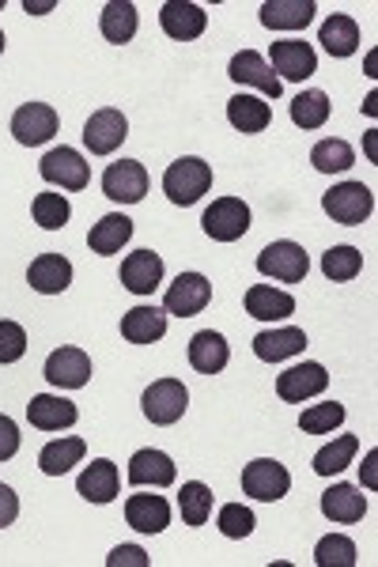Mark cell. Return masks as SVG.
<instances>
[{"instance_id": "cell-50", "label": "cell", "mask_w": 378, "mask_h": 567, "mask_svg": "<svg viewBox=\"0 0 378 567\" xmlns=\"http://www.w3.org/2000/svg\"><path fill=\"white\" fill-rule=\"evenodd\" d=\"M0 8H4V0H0Z\"/></svg>"}, {"instance_id": "cell-46", "label": "cell", "mask_w": 378, "mask_h": 567, "mask_svg": "<svg viewBox=\"0 0 378 567\" xmlns=\"http://www.w3.org/2000/svg\"><path fill=\"white\" fill-rule=\"evenodd\" d=\"M15 519H20V496H15L8 485H0V530L12 526Z\"/></svg>"}, {"instance_id": "cell-15", "label": "cell", "mask_w": 378, "mask_h": 567, "mask_svg": "<svg viewBox=\"0 0 378 567\" xmlns=\"http://www.w3.org/2000/svg\"><path fill=\"white\" fill-rule=\"evenodd\" d=\"M159 23L175 42H193L209 27V12L201 4H189V0H167L159 8Z\"/></svg>"}, {"instance_id": "cell-28", "label": "cell", "mask_w": 378, "mask_h": 567, "mask_svg": "<svg viewBox=\"0 0 378 567\" xmlns=\"http://www.w3.org/2000/svg\"><path fill=\"white\" fill-rule=\"evenodd\" d=\"M129 238H133V220H129L125 212H110V216H102V220L91 227L88 246H91V254L110 257V254L122 251Z\"/></svg>"}, {"instance_id": "cell-34", "label": "cell", "mask_w": 378, "mask_h": 567, "mask_svg": "<svg viewBox=\"0 0 378 567\" xmlns=\"http://www.w3.org/2000/svg\"><path fill=\"white\" fill-rule=\"evenodd\" d=\"M178 511H182L186 526H204L212 519V488L201 480H186L182 492H178Z\"/></svg>"}, {"instance_id": "cell-25", "label": "cell", "mask_w": 378, "mask_h": 567, "mask_svg": "<svg viewBox=\"0 0 378 567\" xmlns=\"http://www.w3.org/2000/svg\"><path fill=\"white\" fill-rule=\"evenodd\" d=\"M246 314L257 322H284L288 314H296V299L288 291L273 288V284H254L246 291Z\"/></svg>"}, {"instance_id": "cell-40", "label": "cell", "mask_w": 378, "mask_h": 567, "mask_svg": "<svg viewBox=\"0 0 378 567\" xmlns=\"http://www.w3.org/2000/svg\"><path fill=\"white\" fill-rule=\"evenodd\" d=\"M31 209H34V223L46 231H62L68 216H73V204H68L62 193H38Z\"/></svg>"}, {"instance_id": "cell-43", "label": "cell", "mask_w": 378, "mask_h": 567, "mask_svg": "<svg viewBox=\"0 0 378 567\" xmlns=\"http://www.w3.org/2000/svg\"><path fill=\"white\" fill-rule=\"evenodd\" d=\"M27 352V333L20 322H0V364H15Z\"/></svg>"}, {"instance_id": "cell-30", "label": "cell", "mask_w": 378, "mask_h": 567, "mask_svg": "<svg viewBox=\"0 0 378 567\" xmlns=\"http://www.w3.org/2000/svg\"><path fill=\"white\" fill-rule=\"evenodd\" d=\"M227 122L238 129V133H265L273 122V110L265 99H257V94H235V99L227 102Z\"/></svg>"}, {"instance_id": "cell-29", "label": "cell", "mask_w": 378, "mask_h": 567, "mask_svg": "<svg viewBox=\"0 0 378 567\" xmlns=\"http://www.w3.org/2000/svg\"><path fill=\"white\" fill-rule=\"evenodd\" d=\"M84 454H88V443L76 440V435H62V440L46 443L38 454V469L46 472V477H65L73 466H80Z\"/></svg>"}, {"instance_id": "cell-2", "label": "cell", "mask_w": 378, "mask_h": 567, "mask_svg": "<svg viewBox=\"0 0 378 567\" xmlns=\"http://www.w3.org/2000/svg\"><path fill=\"white\" fill-rule=\"evenodd\" d=\"M257 273L280 280V284H299L307 273H311V257H307V251L299 243L280 238V243H269L262 254H257Z\"/></svg>"}, {"instance_id": "cell-45", "label": "cell", "mask_w": 378, "mask_h": 567, "mask_svg": "<svg viewBox=\"0 0 378 567\" xmlns=\"http://www.w3.org/2000/svg\"><path fill=\"white\" fill-rule=\"evenodd\" d=\"M122 564L148 567V556H144V548H136V545H122V548H114V553L107 556V567H122Z\"/></svg>"}, {"instance_id": "cell-24", "label": "cell", "mask_w": 378, "mask_h": 567, "mask_svg": "<svg viewBox=\"0 0 378 567\" xmlns=\"http://www.w3.org/2000/svg\"><path fill=\"white\" fill-rule=\"evenodd\" d=\"M318 4L314 0H265L262 23L269 31H303L314 20Z\"/></svg>"}, {"instance_id": "cell-17", "label": "cell", "mask_w": 378, "mask_h": 567, "mask_svg": "<svg viewBox=\"0 0 378 567\" xmlns=\"http://www.w3.org/2000/svg\"><path fill=\"white\" fill-rule=\"evenodd\" d=\"M330 386V375H325L322 364H299V367H288L284 375H277V393L284 401H307V398H318L325 393Z\"/></svg>"}, {"instance_id": "cell-38", "label": "cell", "mask_w": 378, "mask_h": 567, "mask_svg": "<svg viewBox=\"0 0 378 567\" xmlns=\"http://www.w3.org/2000/svg\"><path fill=\"white\" fill-rule=\"evenodd\" d=\"M359 269H364V254H359L356 246H330V251L322 254V273L337 284L359 277Z\"/></svg>"}, {"instance_id": "cell-39", "label": "cell", "mask_w": 378, "mask_h": 567, "mask_svg": "<svg viewBox=\"0 0 378 567\" xmlns=\"http://www.w3.org/2000/svg\"><path fill=\"white\" fill-rule=\"evenodd\" d=\"M341 424H345V405L341 401H322V405H311L299 416V427L307 435H330Z\"/></svg>"}, {"instance_id": "cell-23", "label": "cell", "mask_w": 378, "mask_h": 567, "mask_svg": "<svg viewBox=\"0 0 378 567\" xmlns=\"http://www.w3.org/2000/svg\"><path fill=\"white\" fill-rule=\"evenodd\" d=\"M307 348V333L296 330V325H284V330H265L254 337V356L265 359V364H280V359H291Z\"/></svg>"}, {"instance_id": "cell-32", "label": "cell", "mask_w": 378, "mask_h": 567, "mask_svg": "<svg viewBox=\"0 0 378 567\" xmlns=\"http://www.w3.org/2000/svg\"><path fill=\"white\" fill-rule=\"evenodd\" d=\"M102 38L114 42V46H125V42H133L136 27H141V15H136V4H129V0H110L107 8H102Z\"/></svg>"}, {"instance_id": "cell-48", "label": "cell", "mask_w": 378, "mask_h": 567, "mask_svg": "<svg viewBox=\"0 0 378 567\" xmlns=\"http://www.w3.org/2000/svg\"><path fill=\"white\" fill-rule=\"evenodd\" d=\"M23 8H27V12H34V15H42V12H49V8H54V0H23Z\"/></svg>"}, {"instance_id": "cell-31", "label": "cell", "mask_w": 378, "mask_h": 567, "mask_svg": "<svg viewBox=\"0 0 378 567\" xmlns=\"http://www.w3.org/2000/svg\"><path fill=\"white\" fill-rule=\"evenodd\" d=\"M318 42L330 57H352L359 49V27L352 15H330L318 31Z\"/></svg>"}, {"instance_id": "cell-37", "label": "cell", "mask_w": 378, "mask_h": 567, "mask_svg": "<svg viewBox=\"0 0 378 567\" xmlns=\"http://www.w3.org/2000/svg\"><path fill=\"white\" fill-rule=\"evenodd\" d=\"M311 163L322 175H341V170H348L352 163H356V152H352L348 141H337V136H330V141H318L314 152H311Z\"/></svg>"}, {"instance_id": "cell-10", "label": "cell", "mask_w": 378, "mask_h": 567, "mask_svg": "<svg viewBox=\"0 0 378 567\" xmlns=\"http://www.w3.org/2000/svg\"><path fill=\"white\" fill-rule=\"evenodd\" d=\"M38 170H42V178H46L49 186H62V189H84L91 182V167L84 163V156L76 148H54V152H46L38 163Z\"/></svg>"}, {"instance_id": "cell-41", "label": "cell", "mask_w": 378, "mask_h": 567, "mask_svg": "<svg viewBox=\"0 0 378 567\" xmlns=\"http://www.w3.org/2000/svg\"><path fill=\"white\" fill-rule=\"evenodd\" d=\"M314 564L318 567H356V545H352L345 534L322 537L314 548Z\"/></svg>"}, {"instance_id": "cell-42", "label": "cell", "mask_w": 378, "mask_h": 567, "mask_svg": "<svg viewBox=\"0 0 378 567\" xmlns=\"http://www.w3.org/2000/svg\"><path fill=\"white\" fill-rule=\"evenodd\" d=\"M220 534L231 541H243L254 534V511L243 503H227L220 507Z\"/></svg>"}, {"instance_id": "cell-11", "label": "cell", "mask_w": 378, "mask_h": 567, "mask_svg": "<svg viewBox=\"0 0 378 567\" xmlns=\"http://www.w3.org/2000/svg\"><path fill=\"white\" fill-rule=\"evenodd\" d=\"M91 378V356L84 348H57L49 352L46 359V382L57 386V390H80V386H88Z\"/></svg>"}, {"instance_id": "cell-18", "label": "cell", "mask_w": 378, "mask_h": 567, "mask_svg": "<svg viewBox=\"0 0 378 567\" xmlns=\"http://www.w3.org/2000/svg\"><path fill=\"white\" fill-rule=\"evenodd\" d=\"M76 492L88 503H114L118 492H122V477H118V466L107 458H94L88 469L76 480Z\"/></svg>"}, {"instance_id": "cell-27", "label": "cell", "mask_w": 378, "mask_h": 567, "mask_svg": "<svg viewBox=\"0 0 378 567\" xmlns=\"http://www.w3.org/2000/svg\"><path fill=\"white\" fill-rule=\"evenodd\" d=\"M227 359H231V348L220 333H212V330L193 333V341H189V364H193V371L220 375L223 367H227Z\"/></svg>"}, {"instance_id": "cell-1", "label": "cell", "mask_w": 378, "mask_h": 567, "mask_svg": "<svg viewBox=\"0 0 378 567\" xmlns=\"http://www.w3.org/2000/svg\"><path fill=\"white\" fill-rule=\"evenodd\" d=\"M209 189H212V167L197 156L175 159L167 167V175H163V193H167L175 204H182V209L197 204Z\"/></svg>"}, {"instance_id": "cell-44", "label": "cell", "mask_w": 378, "mask_h": 567, "mask_svg": "<svg viewBox=\"0 0 378 567\" xmlns=\"http://www.w3.org/2000/svg\"><path fill=\"white\" fill-rule=\"evenodd\" d=\"M15 451H20V427H15L12 416L0 412V462L15 458Z\"/></svg>"}, {"instance_id": "cell-26", "label": "cell", "mask_w": 378, "mask_h": 567, "mask_svg": "<svg viewBox=\"0 0 378 567\" xmlns=\"http://www.w3.org/2000/svg\"><path fill=\"white\" fill-rule=\"evenodd\" d=\"M125 522L141 534H163L170 526V503L163 496H129Z\"/></svg>"}, {"instance_id": "cell-12", "label": "cell", "mask_w": 378, "mask_h": 567, "mask_svg": "<svg viewBox=\"0 0 378 567\" xmlns=\"http://www.w3.org/2000/svg\"><path fill=\"white\" fill-rule=\"evenodd\" d=\"M227 76H231V80H235V84H246V88H257V91L265 94V99H280V91H284L280 76L273 73L269 62H265L262 54H254V49H243V54L231 57Z\"/></svg>"}, {"instance_id": "cell-33", "label": "cell", "mask_w": 378, "mask_h": 567, "mask_svg": "<svg viewBox=\"0 0 378 567\" xmlns=\"http://www.w3.org/2000/svg\"><path fill=\"white\" fill-rule=\"evenodd\" d=\"M322 514L330 522H359L367 514V500L359 496V488L352 485H333L330 492L322 496Z\"/></svg>"}, {"instance_id": "cell-5", "label": "cell", "mask_w": 378, "mask_h": 567, "mask_svg": "<svg viewBox=\"0 0 378 567\" xmlns=\"http://www.w3.org/2000/svg\"><path fill=\"white\" fill-rule=\"evenodd\" d=\"M201 227L204 235L216 238V243H235V238H243L246 231H251V209H246V201H238V197H220V201H212L209 209H204Z\"/></svg>"}, {"instance_id": "cell-47", "label": "cell", "mask_w": 378, "mask_h": 567, "mask_svg": "<svg viewBox=\"0 0 378 567\" xmlns=\"http://www.w3.org/2000/svg\"><path fill=\"white\" fill-rule=\"evenodd\" d=\"M375 462H378V451L367 454V462H364V480H367V488H375V485H378V477H375Z\"/></svg>"}, {"instance_id": "cell-36", "label": "cell", "mask_w": 378, "mask_h": 567, "mask_svg": "<svg viewBox=\"0 0 378 567\" xmlns=\"http://www.w3.org/2000/svg\"><path fill=\"white\" fill-rule=\"evenodd\" d=\"M291 122L299 129H322L330 122V94L325 91H303L291 102Z\"/></svg>"}, {"instance_id": "cell-9", "label": "cell", "mask_w": 378, "mask_h": 567, "mask_svg": "<svg viewBox=\"0 0 378 567\" xmlns=\"http://www.w3.org/2000/svg\"><path fill=\"white\" fill-rule=\"evenodd\" d=\"M129 136V122L122 110L107 107V110H94L84 125V144H88L91 156H110V152L122 148V141Z\"/></svg>"}, {"instance_id": "cell-14", "label": "cell", "mask_w": 378, "mask_h": 567, "mask_svg": "<svg viewBox=\"0 0 378 567\" xmlns=\"http://www.w3.org/2000/svg\"><path fill=\"white\" fill-rule=\"evenodd\" d=\"M269 68H277L284 80L303 84L307 76L318 73V54H314L311 42H303V38H284V42H273V65Z\"/></svg>"}, {"instance_id": "cell-21", "label": "cell", "mask_w": 378, "mask_h": 567, "mask_svg": "<svg viewBox=\"0 0 378 567\" xmlns=\"http://www.w3.org/2000/svg\"><path fill=\"white\" fill-rule=\"evenodd\" d=\"M122 284L133 296H152L163 284V257L152 251H136L122 262Z\"/></svg>"}, {"instance_id": "cell-49", "label": "cell", "mask_w": 378, "mask_h": 567, "mask_svg": "<svg viewBox=\"0 0 378 567\" xmlns=\"http://www.w3.org/2000/svg\"><path fill=\"white\" fill-rule=\"evenodd\" d=\"M0 54H4V31H0Z\"/></svg>"}, {"instance_id": "cell-35", "label": "cell", "mask_w": 378, "mask_h": 567, "mask_svg": "<svg viewBox=\"0 0 378 567\" xmlns=\"http://www.w3.org/2000/svg\"><path fill=\"white\" fill-rule=\"evenodd\" d=\"M356 451H359L356 435H337L330 446H322V451L314 454V472L318 477H333V472L348 469V462L356 458Z\"/></svg>"}, {"instance_id": "cell-7", "label": "cell", "mask_w": 378, "mask_h": 567, "mask_svg": "<svg viewBox=\"0 0 378 567\" xmlns=\"http://www.w3.org/2000/svg\"><path fill=\"white\" fill-rule=\"evenodd\" d=\"M57 125H62V118H57V110L46 107V102H23L12 114V136L23 148H38V144L54 141Z\"/></svg>"}, {"instance_id": "cell-16", "label": "cell", "mask_w": 378, "mask_h": 567, "mask_svg": "<svg viewBox=\"0 0 378 567\" xmlns=\"http://www.w3.org/2000/svg\"><path fill=\"white\" fill-rule=\"evenodd\" d=\"M175 477H178V469H175V462H170V454H163V451H136L133 458H129V485H136V488H167V485H175Z\"/></svg>"}, {"instance_id": "cell-3", "label": "cell", "mask_w": 378, "mask_h": 567, "mask_svg": "<svg viewBox=\"0 0 378 567\" xmlns=\"http://www.w3.org/2000/svg\"><path fill=\"white\" fill-rule=\"evenodd\" d=\"M322 209L333 223L356 227V223H364L375 212V193L364 182H341L322 197Z\"/></svg>"}, {"instance_id": "cell-6", "label": "cell", "mask_w": 378, "mask_h": 567, "mask_svg": "<svg viewBox=\"0 0 378 567\" xmlns=\"http://www.w3.org/2000/svg\"><path fill=\"white\" fill-rule=\"evenodd\" d=\"M102 193L118 204H136L148 193V170L141 159H118L102 170Z\"/></svg>"}, {"instance_id": "cell-19", "label": "cell", "mask_w": 378, "mask_h": 567, "mask_svg": "<svg viewBox=\"0 0 378 567\" xmlns=\"http://www.w3.org/2000/svg\"><path fill=\"white\" fill-rule=\"evenodd\" d=\"M27 284L38 296H62L73 284V262L65 254H38L27 269Z\"/></svg>"}, {"instance_id": "cell-22", "label": "cell", "mask_w": 378, "mask_h": 567, "mask_svg": "<svg viewBox=\"0 0 378 567\" xmlns=\"http://www.w3.org/2000/svg\"><path fill=\"white\" fill-rule=\"evenodd\" d=\"M167 333V311L159 307H133L122 314V337L129 345H156Z\"/></svg>"}, {"instance_id": "cell-13", "label": "cell", "mask_w": 378, "mask_h": 567, "mask_svg": "<svg viewBox=\"0 0 378 567\" xmlns=\"http://www.w3.org/2000/svg\"><path fill=\"white\" fill-rule=\"evenodd\" d=\"M212 303V284L201 273H178V280L167 288V314L193 318Z\"/></svg>"}, {"instance_id": "cell-4", "label": "cell", "mask_w": 378, "mask_h": 567, "mask_svg": "<svg viewBox=\"0 0 378 567\" xmlns=\"http://www.w3.org/2000/svg\"><path fill=\"white\" fill-rule=\"evenodd\" d=\"M141 409L152 424L170 427V424H178L182 412L189 409V390L178 382V378H159V382H152L148 390H144Z\"/></svg>"}, {"instance_id": "cell-8", "label": "cell", "mask_w": 378, "mask_h": 567, "mask_svg": "<svg viewBox=\"0 0 378 567\" xmlns=\"http://www.w3.org/2000/svg\"><path fill=\"white\" fill-rule=\"evenodd\" d=\"M288 488H291V472L273 458H257L243 469V492L251 496V500L277 503L288 496Z\"/></svg>"}, {"instance_id": "cell-20", "label": "cell", "mask_w": 378, "mask_h": 567, "mask_svg": "<svg viewBox=\"0 0 378 567\" xmlns=\"http://www.w3.org/2000/svg\"><path fill=\"white\" fill-rule=\"evenodd\" d=\"M76 416H80V412H76L73 401L57 398V393H38L27 405V420L38 432H65V427L76 424Z\"/></svg>"}]
</instances>
